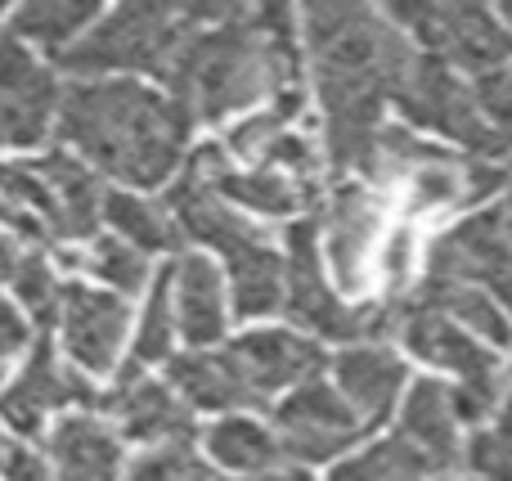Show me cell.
Returning a JSON list of instances; mask_svg holds the SVG:
<instances>
[{
    "label": "cell",
    "instance_id": "obj_1",
    "mask_svg": "<svg viewBox=\"0 0 512 481\" xmlns=\"http://www.w3.org/2000/svg\"><path fill=\"white\" fill-rule=\"evenodd\" d=\"M297 77V45H292V14L283 5L243 9L225 27H194L180 41L162 81L171 99L189 117H225L252 108L265 95L292 90Z\"/></svg>",
    "mask_w": 512,
    "mask_h": 481
},
{
    "label": "cell",
    "instance_id": "obj_2",
    "mask_svg": "<svg viewBox=\"0 0 512 481\" xmlns=\"http://www.w3.org/2000/svg\"><path fill=\"white\" fill-rule=\"evenodd\" d=\"M194 117L140 81H77L63 90L59 131L99 171L131 185H162L180 162Z\"/></svg>",
    "mask_w": 512,
    "mask_h": 481
},
{
    "label": "cell",
    "instance_id": "obj_3",
    "mask_svg": "<svg viewBox=\"0 0 512 481\" xmlns=\"http://www.w3.org/2000/svg\"><path fill=\"white\" fill-rule=\"evenodd\" d=\"M194 32L185 5H126L99 18L90 36L63 50L68 72H167L180 41Z\"/></svg>",
    "mask_w": 512,
    "mask_h": 481
},
{
    "label": "cell",
    "instance_id": "obj_4",
    "mask_svg": "<svg viewBox=\"0 0 512 481\" xmlns=\"http://www.w3.org/2000/svg\"><path fill=\"white\" fill-rule=\"evenodd\" d=\"M400 338L418 360L454 374V410L463 423H481L495 414L499 405V360L477 333L454 324L450 315L432 311V306L405 302V320H400Z\"/></svg>",
    "mask_w": 512,
    "mask_h": 481
},
{
    "label": "cell",
    "instance_id": "obj_5",
    "mask_svg": "<svg viewBox=\"0 0 512 481\" xmlns=\"http://www.w3.org/2000/svg\"><path fill=\"white\" fill-rule=\"evenodd\" d=\"M396 104L409 122L463 144L472 158H495V153L508 149L495 135V126L486 122V113H481L477 90L463 86L450 72V63L436 59V54H418L414 72H409L396 90Z\"/></svg>",
    "mask_w": 512,
    "mask_h": 481
},
{
    "label": "cell",
    "instance_id": "obj_6",
    "mask_svg": "<svg viewBox=\"0 0 512 481\" xmlns=\"http://www.w3.org/2000/svg\"><path fill=\"white\" fill-rule=\"evenodd\" d=\"M391 18L405 23L418 41L432 45L436 59L459 63L477 77L499 72L512 54L504 18L481 5H391Z\"/></svg>",
    "mask_w": 512,
    "mask_h": 481
},
{
    "label": "cell",
    "instance_id": "obj_7",
    "mask_svg": "<svg viewBox=\"0 0 512 481\" xmlns=\"http://www.w3.org/2000/svg\"><path fill=\"white\" fill-rule=\"evenodd\" d=\"M274 423H279V441L292 464H324V459L351 450L364 437V428H369L351 410V401L342 392H333L328 383H319V378L297 387L274 410Z\"/></svg>",
    "mask_w": 512,
    "mask_h": 481
},
{
    "label": "cell",
    "instance_id": "obj_8",
    "mask_svg": "<svg viewBox=\"0 0 512 481\" xmlns=\"http://www.w3.org/2000/svg\"><path fill=\"white\" fill-rule=\"evenodd\" d=\"M59 86L41 63L27 54L23 36L0 32V140L41 144L50 122L59 117Z\"/></svg>",
    "mask_w": 512,
    "mask_h": 481
},
{
    "label": "cell",
    "instance_id": "obj_9",
    "mask_svg": "<svg viewBox=\"0 0 512 481\" xmlns=\"http://www.w3.org/2000/svg\"><path fill=\"white\" fill-rule=\"evenodd\" d=\"M59 324H63V347L77 360V369H86V374H108V369L117 365V356H122L131 315H126L122 297L72 284L68 297H63Z\"/></svg>",
    "mask_w": 512,
    "mask_h": 481
},
{
    "label": "cell",
    "instance_id": "obj_10",
    "mask_svg": "<svg viewBox=\"0 0 512 481\" xmlns=\"http://www.w3.org/2000/svg\"><path fill=\"white\" fill-rule=\"evenodd\" d=\"M512 261V230L504 212H481L459 221L454 230H445L432 243V279H454V284H481L490 288V279Z\"/></svg>",
    "mask_w": 512,
    "mask_h": 481
},
{
    "label": "cell",
    "instance_id": "obj_11",
    "mask_svg": "<svg viewBox=\"0 0 512 481\" xmlns=\"http://www.w3.org/2000/svg\"><path fill=\"white\" fill-rule=\"evenodd\" d=\"M68 401L99 405V396L81 374H72L68 365H59L50 342H41V347L32 351V360H27V369L14 378V387L0 396V414H5L18 432L32 437V432L45 428V414L63 410Z\"/></svg>",
    "mask_w": 512,
    "mask_h": 481
},
{
    "label": "cell",
    "instance_id": "obj_12",
    "mask_svg": "<svg viewBox=\"0 0 512 481\" xmlns=\"http://www.w3.org/2000/svg\"><path fill=\"white\" fill-rule=\"evenodd\" d=\"M225 360H230L234 374H239L261 401H265V392H279V387L315 378L319 365H324V356H319L315 342L297 338V333H288V329L243 333L239 342H230Z\"/></svg>",
    "mask_w": 512,
    "mask_h": 481
},
{
    "label": "cell",
    "instance_id": "obj_13",
    "mask_svg": "<svg viewBox=\"0 0 512 481\" xmlns=\"http://www.w3.org/2000/svg\"><path fill=\"white\" fill-rule=\"evenodd\" d=\"M378 230H382L378 198L360 185L337 189L333 203H328V221H324V252L337 275V288H346V293H360L364 288V266H369V252L378 243Z\"/></svg>",
    "mask_w": 512,
    "mask_h": 481
},
{
    "label": "cell",
    "instance_id": "obj_14",
    "mask_svg": "<svg viewBox=\"0 0 512 481\" xmlns=\"http://www.w3.org/2000/svg\"><path fill=\"white\" fill-rule=\"evenodd\" d=\"M189 171H194L207 189H216L225 203H239V207H248V212H261V216H292L301 207V198H306L297 189V180H288L274 167L234 171L221 149H203L194 162H189Z\"/></svg>",
    "mask_w": 512,
    "mask_h": 481
},
{
    "label": "cell",
    "instance_id": "obj_15",
    "mask_svg": "<svg viewBox=\"0 0 512 481\" xmlns=\"http://www.w3.org/2000/svg\"><path fill=\"white\" fill-rule=\"evenodd\" d=\"M104 405L117 414L126 437H135V441H162V446L189 441V405L180 401L171 387L140 383L135 365H126L122 383H117V392L108 396Z\"/></svg>",
    "mask_w": 512,
    "mask_h": 481
},
{
    "label": "cell",
    "instance_id": "obj_16",
    "mask_svg": "<svg viewBox=\"0 0 512 481\" xmlns=\"http://www.w3.org/2000/svg\"><path fill=\"white\" fill-rule=\"evenodd\" d=\"M405 360L391 356L378 342H364V347H351L342 360H337V383H342V396L351 401V410L360 414L364 423H382L391 414V405L405 392Z\"/></svg>",
    "mask_w": 512,
    "mask_h": 481
},
{
    "label": "cell",
    "instance_id": "obj_17",
    "mask_svg": "<svg viewBox=\"0 0 512 481\" xmlns=\"http://www.w3.org/2000/svg\"><path fill=\"white\" fill-rule=\"evenodd\" d=\"M50 450L59 481H117V468H122L117 432L90 414H68L63 423H54Z\"/></svg>",
    "mask_w": 512,
    "mask_h": 481
},
{
    "label": "cell",
    "instance_id": "obj_18",
    "mask_svg": "<svg viewBox=\"0 0 512 481\" xmlns=\"http://www.w3.org/2000/svg\"><path fill=\"white\" fill-rule=\"evenodd\" d=\"M45 189L54 198V234L63 239H90L99 230V212H104L108 194L99 189V176L90 167H81L68 153H50L36 162Z\"/></svg>",
    "mask_w": 512,
    "mask_h": 481
},
{
    "label": "cell",
    "instance_id": "obj_19",
    "mask_svg": "<svg viewBox=\"0 0 512 481\" xmlns=\"http://www.w3.org/2000/svg\"><path fill=\"white\" fill-rule=\"evenodd\" d=\"M176 284V324L180 338L194 347H212L225 333V288L207 257H180L171 270Z\"/></svg>",
    "mask_w": 512,
    "mask_h": 481
},
{
    "label": "cell",
    "instance_id": "obj_20",
    "mask_svg": "<svg viewBox=\"0 0 512 481\" xmlns=\"http://www.w3.org/2000/svg\"><path fill=\"white\" fill-rule=\"evenodd\" d=\"M459 410H454V392L441 387L436 378L414 383V392L405 396V410H400V428L414 446H423L432 459H441L445 468L459 464L463 446H459Z\"/></svg>",
    "mask_w": 512,
    "mask_h": 481
},
{
    "label": "cell",
    "instance_id": "obj_21",
    "mask_svg": "<svg viewBox=\"0 0 512 481\" xmlns=\"http://www.w3.org/2000/svg\"><path fill=\"white\" fill-rule=\"evenodd\" d=\"M414 302L450 315L454 324H463V329L477 333V338L490 342V347H512V320H508V311L499 306V297L490 293V288L454 284V279H432L427 275V284L418 288Z\"/></svg>",
    "mask_w": 512,
    "mask_h": 481
},
{
    "label": "cell",
    "instance_id": "obj_22",
    "mask_svg": "<svg viewBox=\"0 0 512 481\" xmlns=\"http://www.w3.org/2000/svg\"><path fill=\"white\" fill-rule=\"evenodd\" d=\"M207 455L221 468H230L234 477H265L288 468V450H283L279 432L261 428L243 414H230V419L207 428Z\"/></svg>",
    "mask_w": 512,
    "mask_h": 481
},
{
    "label": "cell",
    "instance_id": "obj_23",
    "mask_svg": "<svg viewBox=\"0 0 512 481\" xmlns=\"http://www.w3.org/2000/svg\"><path fill=\"white\" fill-rule=\"evenodd\" d=\"M171 387L189 410H243V405H265L261 396L234 374L225 356H180L171 360Z\"/></svg>",
    "mask_w": 512,
    "mask_h": 481
},
{
    "label": "cell",
    "instance_id": "obj_24",
    "mask_svg": "<svg viewBox=\"0 0 512 481\" xmlns=\"http://www.w3.org/2000/svg\"><path fill=\"white\" fill-rule=\"evenodd\" d=\"M328 481H450V468L427 455L423 446H414L405 432H391L387 441L333 468Z\"/></svg>",
    "mask_w": 512,
    "mask_h": 481
},
{
    "label": "cell",
    "instance_id": "obj_25",
    "mask_svg": "<svg viewBox=\"0 0 512 481\" xmlns=\"http://www.w3.org/2000/svg\"><path fill=\"white\" fill-rule=\"evenodd\" d=\"M230 266L234 279V311L256 320V315H274L283 306V293H288V261L270 248V243H256V248L239 252Z\"/></svg>",
    "mask_w": 512,
    "mask_h": 481
},
{
    "label": "cell",
    "instance_id": "obj_26",
    "mask_svg": "<svg viewBox=\"0 0 512 481\" xmlns=\"http://www.w3.org/2000/svg\"><path fill=\"white\" fill-rule=\"evenodd\" d=\"M0 221L14 225L32 243L54 234V198L36 167H0Z\"/></svg>",
    "mask_w": 512,
    "mask_h": 481
},
{
    "label": "cell",
    "instance_id": "obj_27",
    "mask_svg": "<svg viewBox=\"0 0 512 481\" xmlns=\"http://www.w3.org/2000/svg\"><path fill=\"white\" fill-rule=\"evenodd\" d=\"M99 5L90 0H32L14 14V36H27V41L45 45V50H63V45H77L81 41V27L95 23Z\"/></svg>",
    "mask_w": 512,
    "mask_h": 481
},
{
    "label": "cell",
    "instance_id": "obj_28",
    "mask_svg": "<svg viewBox=\"0 0 512 481\" xmlns=\"http://www.w3.org/2000/svg\"><path fill=\"white\" fill-rule=\"evenodd\" d=\"M104 221L117 230V239H126L131 248H140L144 257L149 252H171L180 243V230L162 207L144 203L135 194H108L104 203Z\"/></svg>",
    "mask_w": 512,
    "mask_h": 481
},
{
    "label": "cell",
    "instance_id": "obj_29",
    "mask_svg": "<svg viewBox=\"0 0 512 481\" xmlns=\"http://www.w3.org/2000/svg\"><path fill=\"white\" fill-rule=\"evenodd\" d=\"M409 207L414 212H441V207H463L472 203V162H454L450 153L427 167H418L405 180Z\"/></svg>",
    "mask_w": 512,
    "mask_h": 481
},
{
    "label": "cell",
    "instance_id": "obj_30",
    "mask_svg": "<svg viewBox=\"0 0 512 481\" xmlns=\"http://www.w3.org/2000/svg\"><path fill=\"white\" fill-rule=\"evenodd\" d=\"M171 297H176V284H171V270L158 279V288L149 293V306H144V320L135 329V351H131V365H153V360H167L171 356V338L180 333L176 311H171Z\"/></svg>",
    "mask_w": 512,
    "mask_h": 481
},
{
    "label": "cell",
    "instance_id": "obj_31",
    "mask_svg": "<svg viewBox=\"0 0 512 481\" xmlns=\"http://www.w3.org/2000/svg\"><path fill=\"white\" fill-rule=\"evenodd\" d=\"M301 108V90H283V95H274V104L265 108V113L248 117L243 126H234L230 131V153H243V158H265V149H270L274 140L283 135V126L297 117Z\"/></svg>",
    "mask_w": 512,
    "mask_h": 481
},
{
    "label": "cell",
    "instance_id": "obj_32",
    "mask_svg": "<svg viewBox=\"0 0 512 481\" xmlns=\"http://www.w3.org/2000/svg\"><path fill=\"white\" fill-rule=\"evenodd\" d=\"M86 270L95 279H104L117 293H135V288L149 279V261H144L140 248H131L126 239H99L95 252L86 257Z\"/></svg>",
    "mask_w": 512,
    "mask_h": 481
},
{
    "label": "cell",
    "instance_id": "obj_33",
    "mask_svg": "<svg viewBox=\"0 0 512 481\" xmlns=\"http://www.w3.org/2000/svg\"><path fill=\"white\" fill-rule=\"evenodd\" d=\"M14 284H18V297H23L27 315H32L36 324H50L54 315H63V297H68V288L54 279V270H50L45 257L27 252L23 266H18V275H14Z\"/></svg>",
    "mask_w": 512,
    "mask_h": 481
},
{
    "label": "cell",
    "instance_id": "obj_34",
    "mask_svg": "<svg viewBox=\"0 0 512 481\" xmlns=\"http://www.w3.org/2000/svg\"><path fill=\"white\" fill-rule=\"evenodd\" d=\"M468 464L486 481H512V414H499L495 428L472 437Z\"/></svg>",
    "mask_w": 512,
    "mask_h": 481
},
{
    "label": "cell",
    "instance_id": "obj_35",
    "mask_svg": "<svg viewBox=\"0 0 512 481\" xmlns=\"http://www.w3.org/2000/svg\"><path fill=\"white\" fill-rule=\"evenodd\" d=\"M477 104L486 113V122L495 126V135L504 144H512V68H499V72H486L477 77Z\"/></svg>",
    "mask_w": 512,
    "mask_h": 481
},
{
    "label": "cell",
    "instance_id": "obj_36",
    "mask_svg": "<svg viewBox=\"0 0 512 481\" xmlns=\"http://www.w3.org/2000/svg\"><path fill=\"white\" fill-rule=\"evenodd\" d=\"M265 167L283 171V176H288V171H297V176H310V171H315V149H310L301 135H288V131H283L279 140L265 149Z\"/></svg>",
    "mask_w": 512,
    "mask_h": 481
},
{
    "label": "cell",
    "instance_id": "obj_37",
    "mask_svg": "<svg viewBox=\"0 0 512 481\" xmlns=\"http://www.w3.org/2000/svg\"><path fill=\"white\" fill-rule=\"evenodd\" d=\"M378 266H382V275H387L391 288H405L409 275H414V234L409 230L391 234V239L382 243V252H378Z\"/></svg>",
    "mask_w": 512,
    "mask_h": 481
},
{
    "label": "cell",
    "instance_id": "obj_38",
    "mask_svg": "<svg viewBox=\"0 0 512 481\" xmlns=\"http://www.w3.org/2000/svg\"><path fill=\"white\" fill-rule=\"evenodd\" d=\"M0 473H5L9 481H59L45 468V459L41 455H32V450H23V446H9V455H5V464H0Z\"/></svg>",
    "mask_w": 512,
    "mask_h": 481
},
{
    "label": "cell",
    "instance_id": "obj_39",
    "mask_svg": "<svg viewBox=\"0 0 512 481\" xmlns=\"http://www.w3.org/2000/svg\"><path fill=\"white\" fill-rule=\"evenodd\" d=\"M27 347V324L14 306L0 297V356H14V351Z\"/></svg>",
    "mask_w": 512,
    "mask_h": 481
},
{
    "label": "cell",
    "instance_id": "obj_40",
    "mask_svg": "<svg viewBox=\"0 0 512 481\" xmlns=\"http://www.w3.org/2000/svg\"><path fill=\"white\" fill-rule=\"evenodd\" d=\"M490 293L499 297V306H504V311H508V320H512V261H508L504 270H499L495 279H490Z\"/></svg>",
    "mask_w": 512,
    "mask_h": 481
},
{
    "label": "cell",
    "instance_id": "obj_41",
    "mask_svg": "<svg viewBox=\"0 0 512 481\" xmlns=\"http://www.w3.org/2000/svg\"><path fill=\"white\" fill-rule=\"evenodd\" d=\"M18 266H23L18 248L5 239V234H0V284H5V279H14V275H18Z\"/></svg>",
    "mask_w": 512,
    "mask_h": 481
},
{
    "label": "cell",
    "instance_id": "obj_42",
    "mask_svg": "<svg viewBox=\"0 0 512 481\" xmlns=\"http://www.w3.org/2000/svg\"><path fill=\"white\" fill-rule=\"evenodd\" d=\"M504 221H508V230H512V171H508V203H504Z\"/></svg>",
    "mask_w": 512,
    "mask_h": 481
},
{
    "label": "cell",
    "instance_id": "obj_43",
    "mask_svg": "<svg viewBox=\"0 0 512 481\" xmlns=\"http://www.w3.org/2000/svg\"><path fill=\"white\" fill-rule=\"evenodd\" d=\"M499 18H504V27H508V36H512V5H504V14H499Z\"/></svg>",
    "mask_w": 512,
    "mask_h": 481
},
{
    "label": "cell",
    "instance_id": "obj_44",
    "mask_svg": "<svg viewBox=\"0 0 512 481\" xmlns=\"http://www.w3.org/2000/svg\"><path fill=\"white\" fill-rule=\"evenodd\" d=\"M499 414H512V387H508V396H504V410Z\"/></svg>",
    "mask_w": 512,
    "mask_h": 481
},
{
    "label": "cell",
    "instance_id": "obj_45",
    "mask_svg": "<svg viewBox=\"0 0 512 481\" xmlns=\"http://www.w3.org/2000/svg\"><path fill=\"white\" fill-rule=\"evenodd\" d=\"M5 455H9V446H5V441H0V464H5Z\"/></svg>",
    "mask_w": 512,
    "mask_h": 481
},
{
    "label": "cell",
    "instance_id": "obj_46",
    "mask_svg": "<svg viewBox=\"0 0 512 481\" xmlns=\"http://www.w3.org/2000/svg\"><path fill=\"white\" fill-rule=\"evenodd\" d=\"M0 378H5V369H0Z\"/></svg>",
    "mask_w": 512,
    "mask_h": 481
}]
</instances>
